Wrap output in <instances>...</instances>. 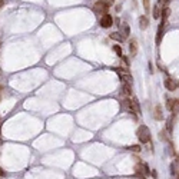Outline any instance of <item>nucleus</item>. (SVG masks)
Returning <instances> with one entry per match:
<instances>
[{
	"label": "nucleus",
	"instance_id": "obj_8",
	"mask_svg": "<svg viewBox=\"0 0 179 179\" xmlns=\"http://www.w3.org/2000/svg\"><path fill=\"white\" fill-rule=\"evenodd\" d=\"M120 95H123L125 98H130V96H132V87H130V85L123 83V85H122V89H120Z\"/></svg>",
	"mask_w": 179,
	"mask_h": 179
},
{
	"label": "nucleus",
	"instance_id": "obj_25",
	"mask_svg": "<svg viewBox=\"0 0 179 179\" xmlns=\"http://www.w3.org/2000/svg\"><path fill=\"white\" fill-rule=\"evenodd\" d=\"M0 176H5V172H3V169L0 168Z\"/></svg>",
	"mask_w": 179,
	"mask_h": 179
},
{
	"label": "nucleus",
	"instance_id": "obj_7",
	"mask_svg": "<svg viewBox=\"0 0 179 179\" xmlns=\"http://www.w3.org/2000/svg\"><path fill=\"white\" fill-rule=\"evenodd\" d=\"M119 29H120V33H122V36L123 37H129V34H130V27H129V24L126 22H122L119 24Z\"/></svg>",
	"mask_w": 179,
	"mask_h": 179
},
{
	"label": "nucleus",
	"instance_id": "obj_13",
	"mask_svg": "<svg viewBox=\"0 0 179 179\" xmlns=\"http://www.w3.org/2000/svg\"><path fill=\"white\" fill-rule=\"evenodd\" d=\"M153 116H155V119L156 120H162L163 119L162 108H161L159 105H156V108H155V110H153Z\"/></svg>",
	"mask_w": 179,
	"mask_h": 179
},
{
	"label": "nucleus",
	"instance_id": "obj_4",
	"mask_svg": "<svg viewBox=\"0 0 179 179\" xmlns=\"http://www.w3.org/2000/svg\"><path fill=\"white\" fill-rule=\"evenodd\" d=\"M166 108H168L169 112H172V115H175L179 110V99H168Z\"/></svg>",
	"mask_w": 179,
	"mask_h": 179
},
{
	"label": "nucleus",
	"instance_id": "obj_19",
	"mask_svg": "<svg viewBox=\"0 0 179 179\" xmlns=\"http://www.w3.org/2000/svg\"><path fill=\"white\" fill-rule=\"evenodd\" d=\"M112 49H113V52L118 54V56H122V54H123V53H122V47H120L119 44H113V47H112Z\"/></svg>",
	"mask_w": 179,
	"mask_h": 179
},
{
	"label": "nucleus",
	"instance_id": "obj_6",
	"mask_svg": "<svg viewBox=\"0 0 179 179\" xmlns=\"http://www.w3.org/2000/svg\"><path fill=\"white\" fill-rule=\"evenodd\" d=\"M165 87H166L168 90H171V92H175L179 87V82L175 80V79H166V80H165Z\"/></svg>",
	"mask_w": 179,
	"mask_h": 179
},
{
	"label": "nucleus",
	"instance_id": "obj_2",
	"mask_svg": "<svg viewBox=\"0 0 179 179\" xmlns=\"http://www.w3.org/2000/svg\"><path fill=\"white\" fill-rule=\"evenodd\" d=\"M108 10H109V6L105 5L102 0H98V2L93 5V11H95L96 15L103 16V15H106V13H108Z\"/></svg>",
	"mask_w": 179,
	"mask_h": 179
},
{
	"label": "nucleus",
	"instance_id": "obj_11",
	"mask_svg": "<svg viewBox=\"0 0 179 179\" xmlns=\"http://www.w3.org/2000/svg\"><path fill=\"white\" fill-rule=\"evenodd\" d=\"M148 27H149V19L143 15V16L139 17V29H141V30H145Z\"/></svg>",
	"mask_w": 179,
	"mask_h": 179
},
{
	"label": "nucleus",
	"instance_id": "obj_22",
	"mask_svg": "<svg viewBox=\"0 0 179 179\" xmlns=\"http://www.w3.org/2000/svg\"><path fill=\"white\" fill-rule=\"evenodd\" d=\"M120 59H122L123 62H125V63H126V66H129V60H128V57H126V56H123V54H122V56H120Z\"/></svg>",
	"mask_w": 179,
	"mask_h": 179
},
{
	"label": "nucleus",
	"instance_id": "obj_26",
	"mask_svg": "<svg viewBox=\"0 0 179 179\" xmlns=\"http://www.w3.org/2000/svg\"><path fill=\"white\" fill-rule=\"evenodd\" d=\"M0 90H2V86H0Z\"/></svg>",
	"mask_w": 179,
	"mask_h": 179
},
{
	"label": "nucleus",
	"instance_id": "obj_1",
	"mask_svg": "<svg viewBox=\"0 0 179 179\" xmlns=\"http://www.w3.org/2000/svg\"><path fill=\"white\" fill-rule=\"evenodd\" d=\"M136 136H138V139H139V142L141 143H149L151 142V130H149V128L145 125H142L138 128V130H136Z\"/></svg>",
	"mask_w": 179,
	"mask_h": 179
},
{
	"label": "nucleus",
	"instance_id": "obj_17",
	"mask_svg": "<svg viewBox=\"0 0 179 179\" xmlns=\"http://www.w3.org/2000/svg\"><path fill=\"white\" fill-rule=\"evenodd\" d=\"M132 102H133V109H135L136 115H141V113H142V110H141V106H139V102H138V99L133 98V99H132Z\"/></svg>",
	"mask_w": 179,
	"mask_h": 179
},
{
	"label": "nucleus",
	"instance_id": "obj_24",
	"mask_svg": "<svg viewBox=\"0 0 179 179\" xmlns=\"http://www.w3.org/2000/svg\"><path fill=\"white\" fill-rule=\"evenodd\" d=\"M3 6H5V0H0V9H2Z\"/></svg>",
	"mask_w": 179,
	"mask_h": 179
},
{
	"label": "nucleus",
	"instance_id": "obj_14",
	"mask_svg": "<svg viewBox=\"0 0 179 179\" xmlns=\"http://www.w3.org/2000/svg\"><path fill=\"white\" fill-rule=\"evenodd\" d=\"M169 16H171V9L166 6L165 9H162V15H161V17H162V24H166V20H168Z\"/></svg>",
	"mask_w": 179,
	"mask_h": 179
},
{
	"label": "nucleus",
	"instance_id": "obj_16",
	"mask_svg": "<svg viewBox=\"0 0 179 179\" xmlns=\"http://www.w3.org/2000/svg\"><path fill=\"white\" fill-rule=\"evenodd\" d=\"M161 15H162V10L159 9V6H153V9H152V16H153V19H159L161 17Z\"/></svg>",
	"mask_w": 179,
	"mask_h": 179
},
{
	"label": "nucleus",
	"instance_id": "obj_18",
	"mask_svg": "<svg viewBox=\"0 0 179 179\" xmlns=\"http://www.w3.org/2000/svg\"><path fill=\"white\" fill-rule=\"evenodd\" d=\"M128 151H130V152H135V153H139L142 149H141V146H139V145H132V146L128 148Z\"/></svg>",
	"mask_w": 179,
	"mask_h": 179
},
{
	"label": "nucleus",
	"instance_id": "obj_5",
	"mask_svg": "<svg viewBox=\"0 0 179 179\" xmlns=\"http://www.w3.org/2000/svg\"><path fill=\"white\" fill-rule=\"evenodd\" d=\"M120 106H122L123 109H126L130 115H136L135 109H133V102H132V99H130V98H125V99H123V100L120 102Z\"/></svg>",
	"mask_w": 179,
	"mask_h": 179
},
{
	"label": "nucleus",
	"instance_id": "obj_10",
	"mask_svg": "<svg viewBox=\"0 0 179 179\" xmlns=\"http://www.w3.org/2000/svg\"><path fill=\"white\" fill-rule=\"evenodd\" d=\"M119 77H120V80L123 82V83L132 86V83H133V77L130 76L129 73H119Z\"/></svg>",
	"mask_w": 179,
	"mask_h": 179
},
{
	"label": "nucleus",
	"instance_id": "obj_21",
	"mask_svg": "<svg viewBox=\"0 0 179 179\" xmlns=\"http://www.w3.org/2000/svg\"><path fill=\"white\" fill-rule=\"evenodd\" d=\"M102 2L106 6H109V7H110V6H113V3H115V0H102Z\"/></svg>",
	"mask_w": 179,
	"mask_h": 179
},
{
	"label": "nucleus",
	"instance_id": "obj_23",
	"mask_svg": "<svg viewBox=\"0 0 179 179\" xmlns=\"http://www.w3.org/2000/svg\"><path fill=\"white\" fill-rule=\"evenodd\" d=\"M151 172H152V178H155V179H156V178H158V172H156V171L153 169V171H151Z\"/></svg>",
	"mask_w": 179,
	"mask_h": 179
},
{
	"label": "nucleus",
	"instance_id": "obj_20",
	"mask_svg": "<svg viewBox=\"0 0 179 179\" xmlns=\"http://www.w3.org/2000/svg\"><path fill=\"white\" fill-rule=\"evenodd\" d=\"M142 3H143V7H145V11L151 10V0H142Z\"/></svg>",
	"mask_w": 179,
	"mask_h": 179
},
{
	"label": "nucleus",
	"instance_id": "obj_12",
	"mask_svg": "<svg viewBox=\"0 0 179 179\" xmlns=\"http://www.w3.org/2000/svg\"><path fill=\"white\" fill-rule=\"evenodd\" d=\"M109 37L113 39V40H116V42H119V43H123V40H125V37L122 36V33L120 32H113L109 34Z\"/></svg>",
	"mask_w": 179,
	"mask_h": 179
},
{
	"label": "nucleus",
	"instance_id": "obj_15",
	"mask_svg": "<svg viewBox=\"0 0 179 179\" xmlns=\"http://www.w3.org/2000/svg\"><path fill=\"white\" fill-rule=\"evenodd\" d=\"M163 27H165V24H159V27H158V33H156V43L159 44L161 43V40H162L163 37Z\"/></svg>",
	"mask_w": 179,
	"mask_h": 179
},
{
	"label": "nucleus",
	"instance_id": "obj_3",
	"mask_svg": "<svg viewBox=\"0 0 179 179\" xmlns=\"http://www.w3.org/2000/svg\"><path fill=\"white\" fill-rule=\"evenodd\" d=\"M99 24H100V27H103V29H109V27L113 24V17L110 16L109 13H106V15H103V16L100 17Z\"/></svg>",
	"mask_w": 179,
	"mask_h": 179
},
{
	"label": "nucleus",
	"instance_id": "obj_9",
	"mask_svg": "<svg viewBox=\"0 0 179 179\" xmlns=\"http://www.w3.org/2000/svg\"><path fill=\"white\" fill-rule=\"evenodd\" d=\"M129 52H130V56H132V57H135L136 54H138V42H136L135 39L129 42Z\"/></svg>",
	"mask_w": 179,
	"mask_h": 179
}]
</instances>
